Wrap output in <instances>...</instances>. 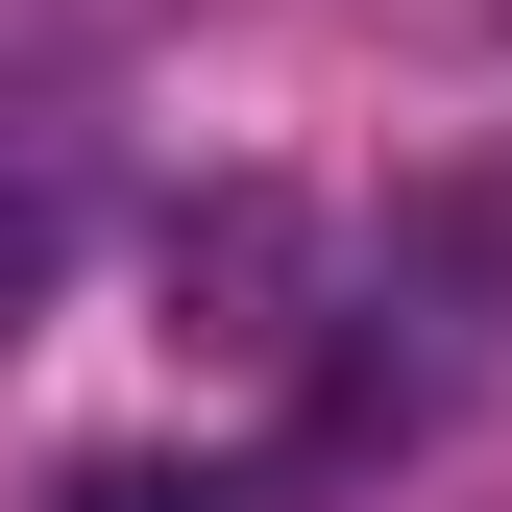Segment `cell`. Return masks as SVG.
Returning <instances> with one entry per match:
<instances>
[{"label": "cell", "instance_id": "1", "mask_svg": "<svg viewBox=\"0 0 512 512\" xmlns=\"http://www.w3.org/2000/svg\"><path fill=\"white\" fill-rule=\"evenodd\" d=\"M171 342H220V366H293V342H317V196L220 171V196L171 220Z\"/></svg>", "mask_w": 512, "mask_h": 512}, {"label": "cell", "instance_id": "2", "mask_svg": "<svg viewBox=\"0 0 512 512\" xmlns=\"http://www.w3.org/2000/svg\"><path fill=\"white\" fill-rule=\"evenodd\" d=\"M49 512H269V488H244V464H147V439H122V464H74Z\"/></svg>", "mask_w": 512, "mask_h": 512}, {"label": "cell", "instance_id": "3", "mask_svg": "<svg viewBox=\"0 0 512 512\" xmlns=\"http://www.w3.org/2000/svg\"><path fill=\"white\" fill-rule=\"evenodd\" d=\"M49 269H74V196H49V171H0V342L49 317Z\"/></svg>", "mask_w": 512, "mask_h": 512}]
</instances>
